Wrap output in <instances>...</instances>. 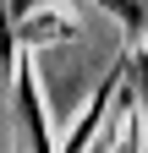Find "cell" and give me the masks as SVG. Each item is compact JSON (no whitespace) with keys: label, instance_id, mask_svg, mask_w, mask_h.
Returning <instances> with one entry per match:
<instances>
[{"label":"cell","instance_id":"2","mask_svg":"<svg viewBox=\"0 0 148 153\" xmlns=\"http://www.w3.org/2000/svg\"><path fill=\"white\" fill-rule=\"evenodd\" d=\"M77 33V22L71 16H33V11H22L16 16V44H33V49H44V44H66V38Z\"/></svg>","mask_w":148,"mask_h":153},{"label":"cell","instance_id":"4","mask_svg":"<svg viewBox=\"0 0 148 153\" xmlns=\"http://www.w3.org/2000/svg\"><path fill=\"white\" fill-rule=\"evenodd\" d=\"M121 71H126V88H132V99L148 109V49H132L121 60Z\"/></svg>","mask_w":148,"mask_h":153},{"label":"cell","instance_id":"3","mask_svg":"<svg viewBox=\"0 0 148 153\" xmlns=\"http://www.w3.org/2000/svg\"><path fill=\"white\" fill-rule=\"evenodd\" d=\"M88 6L104 11V16H115V27L132 38V44L148 33V0H88Z\"/></svg>","mask_w":148,"mask_h":153},{"label":"cell","instance_id":"1","mask_svg":"<svg viewBox=\"0 0 148 153\" xmlns=\"http://www.w3.org/2000/svg\"><path fill=\"white\" fill-rule=\"evenodd\" d=\"M16 120H22L28 153H55L49 120H44V93H39V76H33V66L22 60V55H16Z\"/></svg>","mask_w":148,"mask_h":153},{"label":"cell","instance_id":"5","mask_svg":"<svg viewBox=\"0 0 148 153\" xmlns=\"http://www.w3.org/2000/svg\"><path fill=\"white\" fill-rule=\"evenodd\" d=\"M93 153H110V137H104V142H93Z\"/></svg>","mask_w":148,"mask_h":153}]
</instances>
